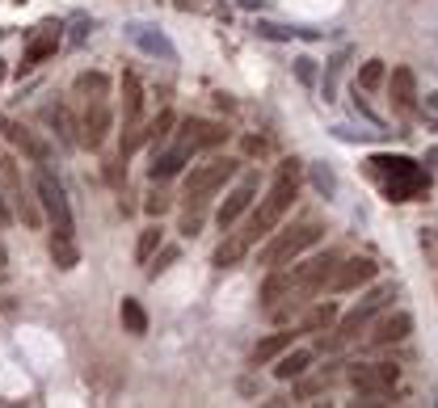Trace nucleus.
<instances>
[{
    "label": "nucleus",
    "mask_w": 438,
    "mask_h": 408,
    "mask_svg": "<svg viewBox=\"0 0 438 408\" xmlns=\"http://www.w3.org/2000/svg\"><path fill=\"white\" fill-rule=\"evenodd\" d=\"M295 194H299V160H283V164H278V173H274V185H270V194L257 202V211H253V219L245 223V232H240V236H245L249 244L266 240V236L278 228V219L291 211Z\"/></svg>",
    "instance_id": "f257e3e1"
},
{
    "label": "nucleus",
    "mask_w": 438,
    "mask_h": 408,
    "mask_svg": "<svg viewBox=\"0 0 438 408\" xmlns=\"http://www.w3.org/2000/svg\"><path fill=\"white\" fill-rule=\"evenodd\" d=\"M236 169H240V160H232V156H211L207 164L190 169V177H186V206L190 211H202L224 190V181L236 177Z\"/></svg>",
    "instance_id": "f03ea898"
},
{
    "label": "nucleus",
    "mask_w": 438,
    "mask_h": 408,
    "mask_svg": "<svg viewBox=\"0 0 438 408\" xmlns=\"http://www.w3.org/2000/svg\"><path fill=\"white\" fill-rule=\"evenodd\" d=\"M34 190H38V206L46 211V223H51V236H63V240H76V219H72V206H67V194L59 185V177H51L46 169L34 177Z\"/></svg>",
    "instance_id": "7ed1b4c3"
},
{
    "label": "nucleus",
    "mask_w": 438,
    "mask_h": 408,
    "mask_svg": "<svg viewBox=\"0 0 438 408\" xmlns=\"http://www.w3.org/2000/svg\"><path fill=\"white\" fill-rule=\"evenodd\" d=\"M274 240L257 253V265H270V270H278V265H287V261H295L304 249H312V244H321V228L316 223H299V228H287V232H270Z\"/></svg>",
    "instance_id": "20e7f679"
},
{
    "label": "nucleus",
    "mask_w": 438,
    "mask_h": 408,
    "mask_svg": "<svg viewBox=\"0 0 438 408\" xmlns=\"http://www.w3.org/2000/svg\"><path fill=\"white\" fill-rule=\"evenodd\" d=\"M388 299H392V287H380V291H371V295H367V299H363V303H359V308H354V312H350V316L342 320V324H337V333H333V341H321V350H329V346H346V341H354V337H359V333H363V329L371 324V316L388 308Z\"/></svg>",
    "instance_id": "39448f33"
},
{
    "label": "nucleus",
    "mask_w": 438,
    "mask_h": 408,
    "mask_svg": "<svg viewBox=\"0 0 438 408\" xmlns=\"http://www.w3.org/2000/svg\"><path fill=\"white\" fill-rule=\"evenodd\" d=\"M337 253H325V257H312V261H304V265H295L291 270V287L299 291V295H321L329 282H333V274H337Z\"/></svg>",
    "instance_id": "423d86ee"
},
{
    "label": "nucleus",
    "mask_w": 438,
    "mask_h": 408,
    "mask_svg": "<svg viewBox=\"0 0 438 408\" xmlns=\"http://www.w3.org/2000/svg\"><path fill=\"white\" fill-rule=\"evenodd\" d=\"M253 198H257V173H245L240 181H236V190L224 198V206L215 211V223H219V232H232L236 228V219L253 206Z\"/></svg>",
    "instance_id": "0eeeda50"
},
{
    "label": "nucleus",
    "mask_w": 438,
    "mask_h": 408,
    "mask_svg": "<svg viewBox=\"0 0 438 408\" xmlns=\"http://www.w3.org/2000/svg\"><path fill=\"white\" fill-rule=\"evenodd\" d=\"M397 379H401V371L392 362H371V367H354L350 371V388L363 392V396H388L397 388Z\"/></svg>",
    "instance_id": "6e6552de"
},
{
    "label": "nucleus",
    "mask_w": 438,
    "mask_h": 408,
    "mask_svg": "<svg viewBox=\"0 0 438 408\" xmlns=\"http://www.w3.org/2000/svg\"><path fill=\"white\" fill-rule=\"evenodd\" d=\"M0 131H4V139H8L25 160H34V164H46V160H51V147H46L30 126H21L17 118H0Z\"/></svg>",
    "instance_id": "1a4fd4ad"
},
{
    "label": "nucleus",
    "mask_w": 438,
    "mask_h": 408,
    "mask_svg": "<svg viewBox=\"0 0 438 408\" xmlns=\"http://www.w3.org/2000/svg\"><path fill=\"white\" fill-rule=\"evenodd\" d=\"M380 274V265L371 261V257H350V261H337V274H333V291L337 295H346V291H359V287H367L371 278Z\"/></svg>",
    "instance_id": "9d476101"
},
{
    "label": "nucleus",
    "mask_w": 438,
    "mask_h": 408,
    "mask_svg": "<svg viewBox=\"0 0 438 408\" xmlns=\"http://www.w3.org/2000/svg\"><path fill=\"white\" fill-rule=\"evenodd\" d=\"M110 126H114V114H110V101L101 97V101H89V110H84V122H80V143H89V147H101L105 139H110Z\"/></svg>",
    "instance_id": "9b49d317"
},
{
    "label": "nucleus",
    "mask_w": 438,
    "mask_h": 408,
    "mask_svg": "<svg viewBox=\"0 0 438 408\" xmlns=\"http://www.w3.org/2000/svg\"><path fill=\"white\" fill-rule=\"evenodd\" d=\"M228 135H232V131H228L224 122H207V118H186V122H181V143L194 147V152H198V147H219Z\"/></svg>",
    "instance_id": "f8f14e48"
},
{
    "label": "nucleus",
    "mask_w": 438,
    "mask_h": 408,
    "mask_svg": "<svg viewBox=\"0 0 438 408\" xmlns=\"http://www.w3.org/2000/svg\"><path fill=\"white\" fill-rule=\"evenodd\" d=\"M55 51H59V25H51V21H46V25H42V34L25 46V55H21V67H17V72H34V67H38L42 59H51Z\"/></svg>",
    "instance_id": "ddd939ff"
},
{
    "label": "nucleus",
    "mask_w": 438,
    "mask_h": 408,
    "mask_svg": "<svg viewBox=\"0 0 438 408\" xmlns=\"http://www.w3.org/2000/svg\"><path fill=\"white\" fill-rule=\"evenodd\" d=\"M409 333H413V316H409V312H392V316H384V320L375 324L371 346H397V341H405Z\"/></svg>",
    "instance_id": "4468645a"
},
{
    "label": "nucleus",
    "mask_w": 438,
    "mask_h": 408,
    "mask_svg": "<svg viewBox=\"0 0 438 408\" xmlns=\"http://www.w3.org/2000/svg\"><path fill=\"white\" fill-rule=\"evenodd\" d=\"M127 34H131V42H139L148 55H160V59H173V55H177V51H173V42H169L160 29H152V25L131 21V25H127Z\"/></svg>",
    "instance_id": "2eb2a0df"
},
{
    "label": "nucleus",
    "mask_w": 438,
    "mask_h": 408,
    "mask_svg": "<svg viewBox=\"0 0 438 408\" xmlns=\"http://www.w3.org/2000/svg\"><path fill=\"white\" fill-rule=\"evenodd\" d=\"M190 156H194V147H186V143L169 147L165 156H156V160H152V169H148V173H152V181H169V177H177V173L186 169V160H190Z\"/></svg>",
    "instance_id": "dca6fc26"
},
{
    "label": "nucleus",
    "mask_w": 438,
    "mask_h": 408,
    "mask_svg": "<svg viewBox=\"0 0 438 408\" xmlns=\"http://www.w3.org/2000/svg\"><path fill=\"white\" fill-rule=\"evenodd\" d=\"M392 101H397V110H413L418 105V76H413V67H392Z\"/></svg>",
    "instance_id": "f3484780"
},
{
    "label": "nucleus",
    "mask_w": 438,
    "mask_h": 408,
    "mask_svg": "<svg viewBox=\"0 0 438 408\" xmlns=\"http://www.w3.org/2000/svg\"><path fill=\"white\" fill-rule=\"evenodd\" d=\"M143 114V84L135 72H122V122H139Z\"/></svg>",
    "instance_id": "a211bd4d"
},
{
    "label": "nucleus",
    "mask_w": 438,
    "mask_h": 408,
    "mask_svg": "<svg viewBox=\"0 0 438 408\" xmlns=\"http://www.w3.org/2000/svg\"><path fill=\"white\" fill-rule=\"evenodd\" d=\"M295 337H299V333H274V337L257 341V346H253V367H266V362H274L283 350H291V346H295Z\"/></svg>",
    "instance_id": "6ab92c4d"
},
{
    "label": "nucleus",
    "mask_w": 438,
    "mask_h": 408,
    "mask_svg": "<svg viewBox=\"0 0 438 408\" xmlns=\"http://www.w3.org/2000/svg\"><path fill=\"white\" fill-rule=\"evenodd\" d=\"M308 367H312V350H283L278 367H274V379H299Z\"/></svg>",
    "instance_id": "aec40b11"
},
{
    "label": "nucleus",
    "mask_w": 438,
    "mask_h": 408,
    "mask_svg": "<svg viewBox=\"0 0 438 408\" xmlns=\"http://www.w3.org/2000/svg\"><path fill=\"white\" fill-rule=\"evenodd\" d=\"M291 291H295V287H291V274H270L266 287H262V308L274 312L283 299H291Z\"/></svg>",
    "instance_id": "412c9836"
},
{
    "label": "nucleus",
    "mask_w": 438,
    "mask_h": 408,
    "mask_svg": "<svg viewBox=\"0 0 438 408\" xmlns=\"http://www.w3.org/2000/svg\"><path fill=\"white\" fill-rule=\"evenodd\" d=\"M76 93L84 101H101V97H110V76L105 72H80L76 76Z\"/></svg>",
    "instance_id": "4be33fe9"
},
{
    "label": "nucleus",
    "mask_w": 438,
    "mask_h": 408,
    "mask_svg": "<svg viewBox=\"0 0 438 408\" xmlns=\"http://www.w3.org/2000/svg\"><path fill=\"white\" fill-rule=\"evenodd\" d=\"M46 122L55 126V135H59V139H63L67 147H76V143H80V135H76L80 126L72 122V114H67L63 105H46Z\"/></svg>",
    "instance_id": "5701e85b"
},
{
    "label": "nucleus",
    "mask_w": 438,
    "mask_h": 408,
    "mask_svg": "<svg viewBox=\"0 0 438 408\" xmlns=\"http://www.w3.org/2000/svg\"><path fill=\"white\" fill-rule=\"evenodd\" d=\"M118 316H122V329H127L131 337H143V333H148V312H143L139 299H122Z\"/></svg>",
    "instance_id": "b1692460"
},
{
    "label": "nucleus",
    "mask_w": 438,
    "mask_h": 408,
    "mask_svg": "<svg viewBox=\"0 0 438 408\" xmlns=\"http://www.w3.org/2000/svg\"><path fill=\"white\" fill-rule=\"evenodd\" d=\"M245 253H249V240H245V236H228V240L215 249V257H211V261H215V270H228V265H236Z\"/></svg>",
    "instance_id": "393cba45"
},
{
    "label": "nucleus",
    "mask_w": 438,
    "mask_h": 408,
    "mask_svg": "<svg viewBox=\"0 0 438 408\" xmlns=\"http://www.w3.org/2000/svg\"><path fill=\"white\" fill-rule=\"evenodd\" d=\"M160 240H165V228H160V223L143 228V232H139V244H135V261H139V265H148V257L160 249Z\"/></svg>",
    "instance_id": "a878e982"
},
{
    "label": "nucleus",
    "mask_w": 438,
    "mask_h": 408,
    "mask_svg": "<svg viewBox=\"0 0 438 408\" xmlns=\"http://www.w3.org/2000/svg\"><path fill=\"white\" fill-rule=\"evenodd\" d=\"M51 261L59 270H76L80 253H76V240H63V236H51Z\"/></svg>",
    "instance_id": "bb28decb"
},
{
    "label": "nucleus",
    "mask_w": 438,
    "mask_h": 408,
    "mask_svg": "<svg viewBox=\"0 0 438 408\" xmlns=\"http://www.w3.org/2000/svg\"><path fill=\"white\" fill-rule=\"evenodd\" d=\"M384 76H388V67H384V59H367L363 67H359V88H380L384 84Z\"/></svg>",
    "instance_id": "cd10ccee"
},
{
    "label": "nucleus",
    "mask_w": 438,
    "mask_h": 408,
    "mask_svg": "<svg viewBox=\"0 0 438 408\" xmlns=\"http://www.w3.org/2000/svg\"><path fill=\"white\" fill-rule=\"evenodd\" d=\"M177 257H181V249H156L152 257H148V265H143V274L148 278H160L169 265H177Z\"/></svg>",
    "instance_id": "c85d7f7f"
},
{
    "label": "nucleus",
    "mask_w": 438,
    "mask_h": 408,
    "mask_svg": "<svg viewBox=\"0 0 438 408\" xmlns=\"http://www.w3.org/2000/svg\"><path fill=\"white\" fill-rule=\"evenodd\" d=\"M177 126V114L173 110H160L152 122H148V143H160V139H169V131Z\"/></svg>",
    "instance_id": "c756f323"
},
{
    "label": "nucleus",
    "mask_w": 438,
    "mask_h": 408,
    "mask_svg": "<svg viewBox=\"0 0 438 408\" xmlns=\"http://www.w3.org/2000/svg\"><path fill=\"white\" fill-rule=\"evenodd\" d=\"M333 320H337V308H333V303H321V308H312V312H308L304 333H321V329H329Z\"/></svg>",
    "instance_id": "7c9ffc66"
},
{
    "label": "nucleus",
    "mask_w": 438,
    "mask_h": 408,
    "mask_svg": "<svg viewBox=\"0 0 438 408\" xmlns=\"http://www.w3.org/2000/svg\"><path fill=\"white\" fill-rule=\"evenodd\" d=\"M312 185H316L325 198H333V190H337V177H333L325 164H316V169H312Z\"/></svg>",
    "instance_id": "2f4dec72"
},
{
    "label": "nucleus",
    "mask_w": 438,
    "mask_h": 408,
    "mask_svg": "<svg viewBox=\"0 0 438 408\" xmlns=\"http://www.w3.org/2000/svg\"><path fill=\"white\" fill-rule=\"evenodd\" d=\"M143 211H148L152 219H160V215L169 211V194H165V190H152V194H148V202H143Z\"/></svg>",
    "instance_id": "473e14b6"
},
{
    "label": "nucleus",
    "mask_w": 438,
    "mask_h": 408,
    "mask_svg": "<svg viewBox=\"0 0 438 408\" xmlns=\"http://www.w3.org/2000/svg\"><path fill=\"white\" fill-rule=\"evenodd\" d=\"M295 76H299V84H316V59H295Z\"/></svg>",
    "instance_id": "72a5a7b5"
},
{
    "label": "nucleus",
    "mask_w": 438,
    "mask_h": 408,
    "mask_svg": "<svg viewBox=\"0 0 438 408\" xmlns=\"http://www.w3.org/2000/svg\"><path fill=\"white\" fill-rule=\"evenodd\" d=\"M257 34H262V38H270V42H283V38H291V29H283V25H270V21H257Z\"/></svg>",
    "instance_id": "f704fd0d"
},
{
    "label": "nucleus",
    "mask_w": 438,
    "mask_h": 408,
    "mask_svg": "<svg viewBox=\"0 0 438 408\" xmlns=\"http://www.w3.org/2000/svg\"><path fill=\"white\" fill-rule=\"evenodd\" d=\"M198 228H202V211H186L181 232H186V236H198Z\"/></svg>",
    "instance_id": "c9c22d12"
},
{
    "label": "nucleus",
    "mask_w": 438,
    "mask_h": 408,
    "mask_svg": "<svg viewBox=\"0 0 438 408\" xmlns=\"http://www.w3.org/2000/svg\"><path fill=\"white\" fill-rule=\"evenodd\" d=\"M8 219H13V215H8V202H4V194H0V228H8Z\"/></svg>",
    "instance_id": "e433bc0d"
},
{
    "label": "nucleus",
    "mask_w": 438,
    "mask_h": 408,
    "mask_svg": "<svg viewBox=\"0 0 438 408\" xmlns=\"http://www.w3.org/2000/svg\"><path fill=\"white\" fill-rule=\"evenodd\" d=\"M240 8H262V0H236Z\"/></svg>",
    "instance_id": "4c0bfd02"
},
{
    "label": "nucleus",
    "mask_w": 438,
    "mask_h": 408,
    "mask_svg": "<svg viewBox=\"0 0 438 408\" xmlns=\"http://www.w3.org/2000/svg\"><path fill=\"white\" fill-rule=\"evenodd\" d=\"M426 105H430V110H438V93H430V97H426Z\"/></svg>",
    "instance_id": "58836bf2"
},
{
    "label": "nucleus",
    "mask_w": 438,
    "mask_h": 408,
    "mask_svg": "<svg viewBox=\"0 0 438 408\" xmlns=\"http://www.w3.org/2000/svg\"><path fill=\"white\" fill-rule=\"evenodd\" d=\"M4 265H8V253H4V244H0V270H4Z\"/></svg>",
    "instance_id": "ea45409f"
},
{
    "label": "nucleus",
    "mask_w": 438,
    "mask_h": 408,
    "mask_svg": "<svg viewBox=\"0 0 438 408\" xmlns=\"http://www.w3.org/2000/svg\"><path fill=\"white\" fill-rule=\"evenodd\" d=\"M430 164H434V169H438V147H434V152H430Z\"/></svg>",
    "instance_id": "a19ab883"
},
{
    "label": "nucleus",
    "mask_w": 438,
    "mask_h": 408,
    "mask_svg": "<svg viewBox=\"0 0 438 408\" xmlns=\"http://www.w3.org/2000/svg\"><path fill=\"white\" fill-rule=\"evenodd\" d=\"M4 72H8V67H4V63H0V80H4Z\"/></svg>",
    "instance_id": "79ce46f5"
}]
</instances>
